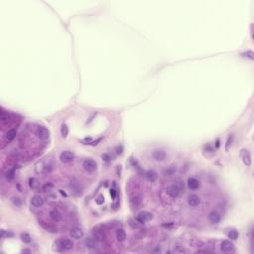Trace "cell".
Wrapping results in <instances>:
<instances>
[{
	"instance_id": "cell-1",
	"label": "cell",
	"mask_w": 254,
	"mask_h": 254,
	"mask_svg": "<svg viewBox=\"0 0 254 254\" xmlns=\"http://www.w3.org/2000/svg\"><path fill=\"white\" fill-rule=\"evenodd\" d=\"M70 190H72V192L74 193V195H75V196H80L83 194L84 188L79 184V182L77 181L75 179H73L72 181H70Z\"/></svg>"
},
{
	"instance_id": "cell-2",
	"label": "cell",
	"mask_w": 254,
	"mask_h": 254,
	"mask_svg": "<svg viewBox=\"0 0 254 254\" xmlns=\"http://www.w3.org/2000/svg\"><path fill=\"white\" fill-rule=\"evenodd\" d=\"M83 167L86 172L93 173L96 170V168H98V164H96V162L93 159H86L84 161Z\"/></svg>"
},
{
	"instance_id": "cell-3",
	"label": "cell",
	"mask_w": 254,
	"mask_h": 254,
	"mask_svg": "<svg viewBox=\"0 0 254 254\" xmlns=\"http://www.w3.org/2000/svg\"><path fill=\"white\" fill-rule=\"evenodd\" d=\"M167 194H168L171 197H178L180 196V193H181V188L178 186V185H171L169 187H167Z\"/></svg>"
},
{
	"instance_id": "cell-4",
	"label": "cell",
	"mask_w": 254,
	"mask_h": 254,
	"mask_svg": "<svg viewBox=\"0 0 254 254\" xmlns=\"http://www.w3.org/2000/svg\"><path fill=\"white\" fill-rule=\"evenodd\" d=\"M152 213L149 212V211H141L138 213V215L136 216V220L140 222V223H144V222H147L152 220Z\"/></svg>"
},
{
	"instance_id": "cell-5",
	"label": "cell",
	"mask_w": 254,
	"mask_h": 254,
	"mask_svg": "<svg viewBox=\"0 0 254 254\" xmlns=\"http://www.w3.org/2000/svg\"><path fill=\"white\" fill-rule=\"evenodd\" d=\"M57 245L61 248L62 250H70L72 249L74 246V243L70 239H60L57 241Z\"/></svg>"
},
{
	"instance_id": "cell-6",
	"label": "cell",
	"mask_w": 254,
	"mask_h": 254,
	"mask_svg": "<svg viewBox=\"0 0 254 254\" xmlns=\"http://www.w3.org/2000/svg\"><path fill=\"white\" fill-rule=\"evenodd\" d=\"M36 134L38 136V138H40L41 140H47L49 138V135H50V132L49 130L46 128L44 126H39L37 128V131H36Z\"/></svg>"
},
{
	"instance_id": "cell-7",
	"label": "cell",
	"mask_w": 254,
	"mask_h": 254,
	"mask_svg": "<svg viewBox=\"0 0 254 254\" xmlns=\"http://www.w3.org/2000/svg\"><path fill=\"white\" fill-rule=\"evenodd\" d=\"M220 249L223 252H232L234 250V245H233V243L229 240H223L221 242Z\"/></svg>"
},
{
	"instance_id": "cell-8",
	"label": "cell",
	"mask_w": 254,
	"mask_h": 254,
	"mask_svg": "<svg viewBox=\"0 0 254 254\" xmlns=\"http://www.w3.org/2000/svg\"><path fill=\"white\" fill-rule=\"evenodd\" d=\"M200 202H201V199L197 195L193 194V195H190L189 197H188V204L193 207L197 206L200 205Z\"/></svg>"
},
{
	"instance_id": "cell-9",
	"label": "cell",
	"mask_w": 254,
	"mask_h": 254,
	"mask_svg": "<svg viewBox=\"0 0 254 254\" xmlns=\"http://www.w3.org/2000/svg\"><path fill=\"white\" fill-rule=\"evenodd\" d=\"M98 238H96L95 236H89L88 238H85V240H84V244L85 246L89 248V249H93V248L96 247V245H98Z\"/></svg>"
},
{
	"instance_id": "cell-10",
	"label": "cell",
	"mask_w": 254,
	"mask_h": 254,
	"mask_svg": "<svg viewBox=\"0 0 254 254\" xmlns=\"http://www.w3.org/2000/svg\"><path fill=\"white\" fill-rule=\"evenodd\" d=\"M60 159L63 163H69V162L73 161L74 159V154L70 151H65L63 152L60 156Z\"/></svg>"
},
{
	"instance_id": "cell-11",
	"label": "cell",
	"mask_w": 254,
	"mask_h": 254,
	"mask_svg": "<svg viewBox=\"0 0 254 254\" xmlns=\"http://www.w3.org/2000/svg\"><path fill=\"white\" fill-rule=\"evenodd\" d=\"M70 235H72V237L75 238V239H79V238H82L84 236V231L82 228L79 227H73L72 229H70Z\"/></svg>"
},
{
	"instance_id": "cell-12",
	"label": "cell",
	"mask_w": 254,
	"mask_h": 254,
	"mask_svg": "<svg viewBox=\"0 0 254 254\" xmlns=\"http://www.w3.org/2000/svg\"><path fill=\"white\" fill-rule=\"evenodd\" d=\"M141 204H142V200H141L140 197L135 196V197H131V199H130V206L133 210L139 209V207L141 206Z\"/></svg>"
},
{
	"instance_id": "cell-13",
	"label": "cell",
	"mask_w": 254,
	"mask_h": 254,
	"mask_svg": "<svg viewBox=\"0 0 254 254\" xmlns=\"http://www.w3.org/2000/svg\"><path fill=\"white\" fill-rule=\"evenodd\" d=\"M44 204V199L41 197V196H34L32 199H31V205L35 207H40L42 206Z\"/></svg>"
},
{
	"instance_id": "cell-14",
	"label": "cell",
	"mask_w": 254,
	"mask_h": 254,
	"mask_svg": "<svg viewBox=\"0 0 254 254\" xmlns=\"http://www.w3.org/2000/svg\"><path fill=\"white\" fill-rule=\"evenodd\" d=\"M241 158H242V161H243V163H244V165H246V166L251 165V155L249 152H248V150H242Z\"/></svg>"
},
{
	"instance_id": "cell-15",
	"label": "cell",
	"mask_w": 254,
	"mask_h": 254,
	"mask_svg": "<svg viewBox=\"0 0 254 254\" xmlns=\"http://www.w3.org/2000/svg\"><path fill=\"white\" fill-rule=\"evenodd\" d=\"M209 220L211 223H215V225H216V223H218L220 221V215L217 211H212L210 212V215H209Z\"/></svg>"
},
{
	"instance_id": "cell-16",
	"label": "cell",
	"mask_w": 254,
	"mask_h": 254,
	"mask_svg": "<svg viewBox=\"0 0 254 254\" xmlns=\"http://www.w3.org/2000/svg\"><path fill=\"white\" fill-rule=\"evenodd\" d=\"M152 156L156 161H164L166 158V153L163 150H155Z\"/></svg>"
},
{
	"instance_id": "cell-17",
	"label": "cell",
	"mask_w": 254,
	"mask_h": 254,
	"mask_svg": "<svg viewBox=\"0 0 254 254\" xmlns=\"http://www.w3.org/2000/svg\"><path fill=\"white\" fill-rule=\"evenodd\" d=\"M145 178L146 180L148 182H151L153 183L157 180V178H158V175H157V173L153 170H148L146 173H145Z\"/></svg>"
},
{
	"instance_id": "cell-18",
	"label": "cell",
	"mask_w": 254,
	"mask_h": 254,
	"mask_svg": "<svg viewBox=\"0 0 254 254\" xmlns=\"http://www.w3.org/2000/svg\"><path fill=\"white\" fill-rule=\"evenodd\" d=\"M188 187H189V189L195 191L197 189H199L200 182L197 181L196 178H190V179L188 180Z\"/></svg>"
},
{
	"instance_id": "cell-19",
	"label": "cell",
	"mask_w": 254,
	"mask_h": 254,
	"mask_svg": "<svg viewBox=\"0 0 254 254\" xmlns=\"http://www.w3.org/2000/svg\"><path fill=\"white\" fill-rule=\"evenodd\" d=\"M50 216L55 221H61V220H62V218H63L62 215H61V212L59 211H57V210L51 211H50Z\"/></svg>"
},
{
	"instance_id": "cell-20",
	"label": "cell",
	"mask_w": 254,
	"mask_h": 254,
	"mask_svg": "<svg viewBox=\"0 0 254 254\" xmlns=\"http://www.w3.org/2000/svg\"><path fill=\"white\" fill-rule=\"evenodd\" d=\"M116 238H117L118 241H124L126 239V233L122 228H119V229L116 230Z\"/></svg>"
},
{
	"instance_id": "cell-21",
	"label": "cell",
	"mask_w": 254,
	"mask_h": 254,
	"mask_svg": "<svg viewBox=\"0 0 254 254\" xmlns=\"http://www.w3.org/2000/svg\"><path fill=\"white\" fill-rule=\"evenodd\" d=\"M29 187L31 188L33 190H37L39 189L40 187V184L37 179H35V178H30L29 179Z\"/></svg>"
},
{
	"instance_id": "cell-22",
	"label": "cell",
	"mask_w": 254,
	"mask_h": 254,
	"mask_svg": "<svg viewBox=\"0 0 254 254\" xmlns=\"http://www.w3.org/2000/svg\"><path fill=\"white\" fill-rule=\"evenodd\" d=\"M227 236H228V238H230L231 240H236L237 238L239 237V233H238V231L235 229H230L227 232Z\"/></svg>"
},
{
	"instance_id": "cell-23",
	"label": "cell",
	"mask_w": 254,
	"mask_h": 254,
	"mask_svg": "<svg viewBox=\"0 0 254 254\" xmlns=\"http://www.w3.org/2000/svg\"><path fill=\"white\" fill-rule=\"evenodd\" d=\"M16 134H17V131L15 129H10L8 130V132L6 133V139L8 141H12L15 137H16Z\"/></svg>"
},
{
	"instance_id": "cell-24",
	"label": "cell",
	"mask_w": 254,
	"mask_h": 254,
	"mask_svg": "<svg viewBox=\"0 0 254 254\" xmlns=\"http://www.w3.org/2000/svg\"><path fill=\"white\" fill-rule=\"evenodd\" d=\"M20 237H21V240L24 243H30V242H31V236H30V234H28V233H26V232L21 233Z\"/></svg>"
},
{
	"instance_id": "cell-25",
	"label": "cell",
	"mask_w": 254,
	"mask_h": 254,
	"mask_svg": "<svg viewBox=\"0 0 254 254\" xmlns=\"http://www.w3.org/2000/svg\"><path fill=\"white\" fill-rule=\"evenodd\" d=\"M61 133H62L63 137H67L69 134V127L67 126V124H63L62 127H61Z\"/></svg>"
},
{
	"instance_id": "cell-26",
	"label": "cell",
	"mask_w": 254,
	"mask_h": 254,
	"mask_svg": "<svg viewBox=\"0 0 254 254\" xmlns=\"http://www.w3.org/2000/svg\"><path fill=\"white\" fill-rule=\"evenodd\" d=\"M175 172H176V169L173 168V167H170V168L164 171V175L165 176H172V175H174Z\"/></svg>"
},
{
	"instance_id": "cell-27",
	"label": "cell",
	"mask_w": 254,
	"mask_h": 254,
	"mask_svg": "<svg viewBox=\"0 0 254 254\" xmlns=\"http://www.w3.org/2000/svg\"><path fill=\"white\" fill-rule=\"evenodd\" d=\"M53 188V185L51 184V183H48V184H46L44 187H43V191L44 192H47V191H50L51 189Z\"/></svg>"
},
{
	"instance_id": "cell-28",
	"label": "cell",
	"mask_w": 254,
	"mask_h": 254,
	"mask_svg": "<svg viewBox=\"0 0 254 254\" xmlns=\"http://www.w3.org/2000/svg\"><path fill=\"white\" fill-rule=\"evenodd\" d=\"M12 202H13V204H14V205H16L17 206H21V201H20L19 197H13V199H12Z\"/></svg>"
},
{
	"instance_id": "cell-29",
	"label": "cell",
	"mask_w": 254,
	"mask_h": 254,
	"mask_svg": "<svg viewBox=\"0 0 254 254\" xmlns=\"http://www.w3.org/2000/svg\"><path fill=\"white\" fill-rule=\"evenodd\" d=\"M242 56H244V57H248L249 59H251V60H253V52H251V51H248L247 53H244V54H242Z\"/></svg>"
},
{
	"instance_id": "cell-30",
	"label": "cell",
	"mask_w": 254,
	"mask_h": 254,
	"mask_svg": "<svg viewBox=\"0 0 254 254\" xmlns=\"http://www.w3.org/2000/svg\"><path fill=\"white\" fill-rule=\"evenodd\" d=\"M13 176H14V171H13V170L8 171V172L6 173V178H7V179H12Z\"/></svg>"
},
{
	"instance_id": "cell-31",
	"label": "cell",
	"mask_w": 254,
	"mask_h": 254,
	"mask_svg": "<svg viewBox=\"0 0 254 254\" xmlns=\"http://www.w3.org/2000/svg\"><path fill=\"white\" fill-rule=\"evenodd\" d=\"M5 235L7 236H13V233L12 232H5V230H1V236L2 237H5Z\"/></svg>"
},
{
	"instance_id": "cell-32",
	"label": "cell",
	"mask_w": 254,
	"mask_h": 254,
	"mask_svg": "<svg viewBox=\"0 0 254 254\" xmlns=\"http://www.w3.org/2000/svg\"><path fill=\"white\" fill-rule=\"evenodd\" d=\"M103 201H104V200H103V197H102V196H99V197H98V200H96V202H98V205H100V204H102Z\"/></svg>"
},
{
	"instance_id": "cell-33",
	"label": "cell",
	"mask_w": 254,
	"mask_h": 254,
	"mask_svg": "<svg viewBox=\"0 0 254 254\" xmlns=\"http://www.w3.org/2000/svg\"><path fill=\"white\" fill-rule=\"evenodd\" d=\"M231 142V138L229 137V138H228V140H227V143H226V150H228L229 149V143Z\"/></svg>"
},
{
	"instance_id": "cell-34",
	"label": "cell",
	"mask_w": 254,
	"mask_h": 254,
	"mask_svg": "<svg viewBox=\"0 0 254 254\" xmlns=\"http://www.w3.org/2000/svg\"><path fill=\"white\" fill-rule=\"evenodd\" d=\"M110 194L112 195V197H115V192H114V190H111V192H110Z\"/></svg>"
},
{
	"instance_id": "cell-35",
	"label": "cell",
	"mask_w": 254,
	"mask_h": 254,
	"mask_svg": "<svg viewBox=\"0 0 254 254\" xmlns=\"http://www.w3.org/2000/svg\"><path fill=\"white\" fill-rule=\"evenodd\" d=\"M60 193H61V194H62V195H64L65 197H67V194H66L65 192H63V190H60Z\"/></svg>"
}]
</instances>
